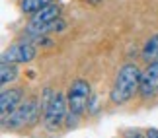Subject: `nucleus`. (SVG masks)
Wrapping results in <instances>:
<instances>
[{"label":"nucleus","mask_w":158,"mask_h":138,"mask_svg":"<svg viewBox=\"0 0 158 138\" xmlns=\"http://www.w3.org/2000/svg\"><path fill=\"white\" fill-rule=\"evenodd\" d=\"M49 4H53V0H22V12L23 14H35Z\"/></svg>","instance_id":"nucleus-11"},{"label":"nucleus","mask_w":158,"mask_h":138,"mask_svg":"<svg viewBox=\"0 0 158 138\" xmlns=\"http://www.w3.org/2000/svg\"><path fill=\"white\" fill-rule=\"evenodd\" d=\"M141 68L137 64H123L119 68L117 76H115V82H113V88L109 92V101L113 105H123L127 103L133 95L139 92L141 88Z\"/></svg>","instance_id":"nucleus-1"},{"label":"nucleus","mask_w":158,"mask_h":138,"mask_svg":"<svg viewBox=\"0 0 158 138\" xmlns=\"http://www.w3.org/2000/svg\"><path fill=\"white\" fill-rule=\"evenodd\" d=\"M90 97H92L90 84L86 80H82V78H76V80L70 84L69 93H66V99H69V111L82 117V113L88 111Z\"/></svg>","instance_id":"nucleus-4"},{"label":"nucleus","mask_w":158,"mask_h":138,"mask_svg":"<svg viewBox=\"0 0 158 138\" xmlns=\"http://www.w3.org/2000/svg\"><path fill=\"white\" fill-rule=\"evenodd\" d=\"M125 138H148L147 132H141V130H137V128H129V130H125Z\"/></svg>","instance_id":"nucleus-13"},{"label":"nucleus","mask_w":158,"mask_h":138,"mask_svg":"<svg viewBox=\"0 0 158 138\" xmlns=\"http://www.w3.org/2000/svg\"><path fill=\"white\" fill-rule=\"evenodd\" d=\"M143 99H150L158 95V61L148 62V66L141 74V88H139Z\"/></svg>","instance_id":"nucleus-6"},{"label":"nucleus","mask_w":158,"mask_h":138,"mask_svg":"<svg viewBox=\"0 0 158 138\" xmlns=\"http://www.w3.org/2000/svg\"><path fill=\"white\" fill-rule=\"evenodd\" d=\"M60 18V8L57 4H49L45 6V8H41L39 12H35L31 22H29L27 26V31H33V29H39L41 26H47V23H51L53 20H57Z\"/></svg>","instance_id":"nucleus-8"},{"label":"nucleus","mask_w":158,"mask_h":138,"mask_svg":"<svg viewBox=\"0 0 158 138\" xmlns=\"http://www.w3.org/2000/svg\"><path fill=\"white\" fill-rule=\"evenodd\" d=\"M18 74H20L18 64L2 61V66H0V84H2V86H8V84H12V82L18 78Z\"/></svg>","instance_id":"nucleus-9"},{"label":"nucleus","mask_w":158,"mask_h":138,"mask_svg":"<svg viewBox=\"0 0 158 138\" xmlns=\"http://www.w3.org/2000/svg\"><path fill=\"white\" fill-rule=\"evenodd\" d=\"M22 99H23V92H22V88H10V89H4L2 95H0V119L4 121V119L8 117L18 105L22 103Z\"/></svg>","instance_id":"nucleus-7"},{"label":"nucleus","mask_w":158,"mask_h":138,"mask_svg":"<svg viewBox=\"0 0 158 138\" xmlns=\"http://www.w3.org/2000/svg\"><path fill=\"white\" fill-rule=\"evenodd\" d=\"M66 115H69V99L63 92L53 93V97L49 101V105L45 107L43 111V124L47 130H59L66 121Z\"/></svg>","instance_id":"nucleus-3"},{"label":"nucleus","mask_w":158,"mask_h":138,"mask_svg":"<svg viewBox=\"0 0 158 138\" xmlns=\"http://www.w3.org/2000/svg\"><path fill=\"white\" fill-rule=\"evenodd\" d=\"M41 111H43L41 101L35 97H27L2 121V128L4 130H18V128L26 127V124H33V123H37Z\"/></svg>","instance_id":"nucleus-2"},{"label":"nucleus","mask_w":158,"mask_h":138,"mask_svg":"<svg viewBox=\"0 0 158 138\" xmlns=\"http://www.w3.org/2000/svg\"><path fill=\"white\" fill-rule=\"evenodd\" d=\"M98 109H100L98 97H96V95H92V97H90V103H88V113H98Z\"/></svg>","instance_id":"nucleus-14"},{"label":"nucleus","mask_w":158,"mask_h":138,"mask_svg":"<svg viewBox=\"0 0 158 138\" xmlns=\"http://www.w3.org/2000/svg\"><path fill=\"white\" fill-rule=\"evenodd\" d=\"M78 121H80V115H76V113H70L66 115V121H64V127L66 128H76L78 127Z\"/></svg>","instance_id":"nucleus-12"},{"label":"nucleus","mask_w":158,"mask_h":138,"mask_svg":"<svg viewBox=\"0 0 158 138\" xmlns=\"http://www.w3.org/2000/svg\"><path fill=\"white\" fill-rule=\"evenodd\" d=\"M35 55H37V49L27 41H22V43H16L4 51L2 61L14 62V64H26V62H31Z\"/></svg>","instance_id":"nucleus-5"},{"label":"nucleus","mask_w":158,"mask_h":138,"mask_svg":"<svg viewBox=\"0 0 158 138\" xmlns=\"http://www.w3.org/2000/svg\"><path fill=\"white\" fill-rule=\"evenodd\" d=\"M147 136L148 138H158V128H148L147 130Z\"/></svg>","instance_id":"nucleus-15"},{"label":"nucleus","mask_w":158,"mask_h":138,"mask_svg":"<svg viewBox=\"0 0 158 138\" xmlns=\"http://www.w3.org/2000/svg\"><path fill=\"white\" fill-rule=\"evenodd\" d=\"M86 2H90V4H100L102 0H86Z\"/></svg>","instance_id":"nucleus-16"},{"label":"nucleus","mask_w":158,"mask_h":138,"mask_svg":"<svg viewBox=\"0 0 158 138\" xmlns=\"http://www.w3.org/2000/svg\"><path fill=\"white\" fill-rule=\"evenodd\" d=\"M143 58L147 62H156L158 61V33L152 35L143 47Z\"/></svg>","instance_id":"nucleus-10"}]
</instances>
